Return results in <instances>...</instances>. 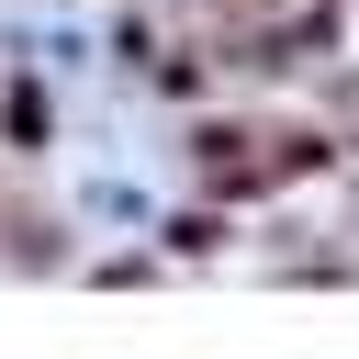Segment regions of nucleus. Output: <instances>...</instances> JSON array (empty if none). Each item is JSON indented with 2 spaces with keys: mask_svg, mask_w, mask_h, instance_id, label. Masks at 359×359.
<instances>
[{
  "mask_svg": "<svg viewBox=\"0 0 359 359\" xmlns=\"http://www.w3.org/2000/svg\"><path fill=\"white\" fill-rule=\"evenodd\" d=\"M213 11H269V0H213Z\"/></svg>",
  "mask_w": 359,
  "mask_h": 359,
  "instance_id": "1",
  "label": "nucleus"
}]
</instances>
